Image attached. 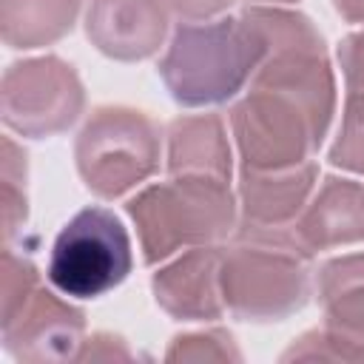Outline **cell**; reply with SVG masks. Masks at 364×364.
Returning a JSON list of instances; mask_svg holds the SVG:
<instances>
[{
  "instance_id": "cell-1",
  "label": "cell",
  "mask_w": 364,
  "mask_h": 364,
  "mask_svg": "<svg viewBox=\"0 0 364 364\" xmlns=\"http://www.w3.org/2000/svg\"><path fill=\"white\" fill-rule=\"evenodd\" d=\"M264 60L230 108V134L247 171H287L313 159L336 111V77L321 31L282 6H247Z\"/></svg>"
},
{
  "instance_id": "cell-2",
  "label": "cell",
  "mask_w": 364,
  "mask_h": 364,
  "mask_svg": "<svg viewBox=\"0 0 364 364\" xmlns=\"http://www.w3.org/2000/svg\"><path fill=\"white\" fill-rule=\"evenodd\" d=\"M264 51V37L247 11L182 23L159 60V77L168 94L185 108L222 105L250 82Z\"/></svg>"
},
{
  "instance_id": "cell-3",
  "label": "cell",
  "mask_w": 364,
  "mask_h": 364,
  "mask_svg": "<svg viewBox=\"0 0 364 364\" xmlns=\"http://www.w3.org/2000/svg\"><path fill=\"white\" fill-rule=\"evenodd\" d=\"M125 208L145 264L168 262L191 247L222 245L239 222L230 182L196 176H171L168 182L148 185Z\"/></svg>"
},
{
  "instance_id": "cell-4",
  "label": "cell",
  "mask_w": 364,
  "mask_h": 364,
  "mask_svg": "<svg viewBox=\"0 0 364 364\" xmlns=\"http://www.w3.org/2000/svg\"><path fill=\"white\" fill-rule=\"evenodd\" d=\"M222 299L242 321H282L310 299V256L287 230H233L222 247Z\"/></svg>"
},
{
  "instance_id": "cell-5",
  "label": "cell",
  "mask_w": 364,
  "mask_h": 364,
  "mask_svg": "<svg viewBox=\"0 0 364 364\" xmlns=\"http://www.w3.org/2000/svg\"><path fill=\"white\" fill-rule=\"evenodd\" d=\"M63 296V293H60ZM43 287L37 264L3 247L0 262V333L3 350L17 361L77 358L85 333L80 307Z\"/></svg>"
},
{
  "instance_id": "cell-6",
  "label": "cell",
  "mask_w": 364,
  "mask_h": 364,
  "mask_svg": "<svg viewBox=\"0 0 364 364\" xmlns=\"http://www.w3.org/2000/svg\"><path fill=\"white\" fill-rule=\"evenodd\" d=\"M159 125L131 105H100L74 142L77 171L85 188L117 199L145 182L159 165Z\"/></svg>"
},
{
  "instance_id": "cell-7",
  "label": "cell",
  "mask_w": 364,
  "mask_h": 364,
  "mask_svg": "<svg viewBox=\"0 0 364 364\" xmlns=\"http://www.w3.org/2000/svg\"><path fill=\"white\" fill-rule=\"evenodd\" d=\"M131 264V236L122 219L102 205H88L57 233L46 273L57 293L68 299H97L122 284Z\"/></svg>"
},
{
  "instance_id": "cell-8",
  "label": "cell",
  "mask_w": 364,
  "mask_h": 364,
  "mask_svg": "<svg viewBox=\"0 0 364 364\" xmlns=\"http://www.w3.org/2000/svg\"><path fill=\"white\" fill-rule=\"evenodd\" d=\"M85 108V88L74 65L46 54L11 63L0 82L3 125L20 136L43 139L68 131Z\"/></svg>"
},
{
  "instance_id": "cell-9",
  "label": "cell",
  "mask_w": 364,
  "mask_h": 364,
  "mask_svg": "<svg viewBox=\"0 0 364 364\" xmlns=\"http://www.w3.org/2000/svg\"><path fill=\"white\" fill-rule=\"evenodd\" d=\"M151 290L156 304L179 321H213L225 313L222 299V247H191L171 256L154 279Z\"/></svg>"
},
{
  "instance_id": "cell-10",
  "label": "cell",
  "mask_w": 364,
  "mask_h": 364,
  "mask_svg": "<svg viewBox=\"0 0 364 364\" xmlns=\"http://www.w3.org/2000/svg\"><path fill=\"white\" fill-rule=\"evenodd\" d=\"M91 46L119 63H136L159 51L168 34L162 0H94L85 11Z\"/></svg>"
},
{
  "instance_id": "cell-11",
  "label": "cell",
  "mask_w": 364,
  "mask_h": 364,
  "mask_svg": "<svg viewBox=\"0 0 364 364\" xmlns=\"http://www.w3.org/2000/svg\"><path fill=\"white\" fill-rule=\"evenodd\" d=\"M287 233L310 259L321 250L364 242V182L327 176Z\"/></svg>"
},
{
  "instance_id": "cell-12",
  "label": "cell",
  "mask_w": 364,
  "mask_h": 364,
  "mask_svg": "<svg viewBox=\"0 0 364 364\" xmlns=\"http://www.w3.org/2000/svg\"><path fill=\"white\" fill-rule=\"evenodd\" d=\"M318 165L310 159L287 171H239L236 230H287L316 191Z\"/></svg>"
},
{
  "instance_id": "cell-13",
  "label": "cell",
  "mask_w": 364,
  "mask_h": 364,
  "mask_svg": "<svg viewBox=\"0 0 364 364\" xmlns=\"http://www.w3.org/2000/svg\"><path fill=\"white\" fill-rule=\"evenodd\" d=\"M165 162L171 176L230 182L233 154L219 114H185L165 131Z\"/></svg>"
},
{
  "instance_id": "cell-14",
  "label": "cell",
  "mask_w": 364,
  "mask_h": 364,
  "mask_svg": "<svg viewBox=\"0 0 364 364\" xmlns=\"http://www.w3.org/2000/svg\"><path fill=\"white\" fill-rule=\"evenodd\" d=\"M316 290L324 310V324L364 353V250L324 262Z\"/></svg>"
},
{
  "instance_id": "cell-15",
  "label": "cell",
  "mask_w": 364,
  "mask_h": 364,
  "mask_svg": "<svg viewBox=\"0 0 364 364\" xmlns=\"http://www.w3.org/2000/svg\"><path fill=\"white\" fill-rule=\"evenodd\" d=\"M80 0H0V34L9 48H43L65 37Z\"/></svg>"
},
{
  "instance_id": "cell-16",
  "label": "cell",
  "mask_w": 364,
  "mask_h": 364,
  "mask_svg": "<svg viewBox=\"0 0 364 364\" xmlns=\"http://www.w3.org/2000/svg\"><path fill=\"white\" fill-rule=\"evenodd\" d=\"M26 176H28L26 151L6 134L3 154H0V205H3V239L6 242H11L20 233L28 216Z\"/></svg>"
},
{
  "instance_id": "cell-17",
  "label": "cell",
  "mask_w": 364,
  "mask_h": 364,
  "mask_svg": "<svg viewBox=\"0 0 364 364\" xmlns=\"http://www.w3.org/2000/svg\"><path fill=\"white\" fill-rule=\"evenodd\" d=\"M165 358L168 361H242V353L228 330L210 327V330L176 336L168 344Z\"/></svg>"
},
{
  "instance_id": "cell-18",
  "label": "cell",
  "mask_w": 364,
  "mask_h": 364,
  "mask_svg": "<svg viewBox=\"0 0 364 364\" xmlns=\"http://www.w3.org/2000/svg\"><path fill=\"white\" fill-rule=\"evenodd\" d=\"M338 65L344 77V119L364 125V28L347 34L338 43Z\"/></svg>"
},
{
  "instance_id": "cell-19",
  "label": "cell",
  "mask_w": 364,
  "mask_h": 364,
  "mask_svg": "<svg viewBox=\"0 0 364 364\" xmlns=\"http://www.w3.org/2000/svg\"><path fill=\"white\" fill-rule=\"evenodd\" d=\"M316 358L318 361H364V353L327 324L293 338V344L282 353V361H316Z\"/></svg>"
},
{
  "instance_id": "cell-20",
  "label": "cell",
  "mask_w": 364,
  "mask_h": 364,
  "mask_svg": "<svg viewBox=\"0 0 364 364\" xmlns=\"http://www.w3.org/2000/svg\"><path fill=\"white\" fill-rule=\"evenodd\" d=\"M330 162L336 168H344V171L364 176V125L341 122L338 136L330 148Z\"/></svg>"
},
{
  "instance_id": "cell-21",
  "label": "cell",
  "mask_w": 364,
  "mask_h": 364,
  "mask_svg": "<svg viewBox=\"0 0 364 364\" xmlns=\"http://www.w3.org/2000/svg\"><path fill=\"white\" fill-rule=\"evenodd\" d=\"M131 358H134V353L122 336L94 333V336L82 338L74 361H131Z\"/></svg>"
},
{
  "instance_id": "cell-22",
  "label": "cell",
  "mask_w": 364,
  "mask_h": 364,
  "mask_svg": "<svg viewBox=\"0 0 364 364\" xmlns=\"http://www.w3.org/2000/svg\"><path fill=\"white\" fill-rule=\"evenodd\" d=\"M162 3L182 23H202V20H213L216 14L228 11L233 0H162Z\"/></svg>"
},
{
  "instance_id": "cell-23",
  "label": "cell",
  "mask_w": 364,
  "mask_h": 364,
  "mask_svg": "<svg viewBox=\"0 0 364 364\" xmlns=\"http://www.w3.org/2000/svg\"><path fill=\"white\" fill-rule=\"evenodd\" d=\"M333 6L347 23H361L364 26V0H333Z\"/></svg>"
},
{
  "instance_id": "cell-24",
  "label": "cell",
  "mask_w": 364,
  "mask_h": 364,
  "mask_svg": "<svg viewBox=\"0 0 364 364\" xmlns=\"http://www.w3.org/2000/svg\"><path fill=\"white\" fill-rule=\"evenodd\" d=\"M250 6H287V3H296V0H245Z\"/></svg>"
}]
</instances>
